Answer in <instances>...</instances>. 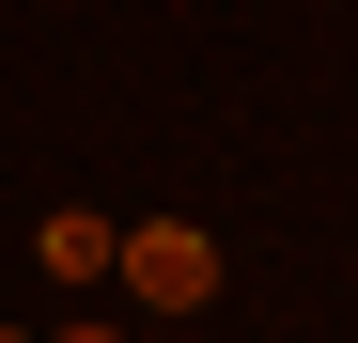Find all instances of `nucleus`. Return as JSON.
<instances>
[{
    "instance_id": "obj_1",
    "label": "nucleus",
    "mask_w": 358,
    "mask_h": 343,
    "mask_svg": "<svg viewBox=\"0 0 358 343\" xmlns=\"http://www.w3.org/2000/svg\"><path fill=\"white\" fill-rule=\"evenodd\" d=\"M109 281H125V297L171 328V312H203L218 297V234H187V218H156V234H125V250H109Z\"/></svg>"
},
{
    "instance_id": "obj_2",
    "label": "nucleus",
    "mask_w": 358,
    "mask_h": 343,
    "mask_svg": "<svg viewBox=\"0 0 358 343\" xmlns=\"http://www.w3.org/2000/svg\"><path fill=\"white\" fill-rule=\"evenodd\" d=\"M47 281H109V250H125V234H109V218H78V203H47Z\"/></svg>"
},
{
    "instance_id": "obj_3",
    "label": "nucleus",
    "mask_w": 358,
    "mask_h": 343,
    "mask_svg": "<svg viewBox=\"0 0 358 343\" xmlns=\"http://www.w3.org/2000/svg\"><path fill=\"white\" fill-rule=\"evenodd\" d=\"M63 343H125V328H63Z\"/></svg>"
}]
</instances>
